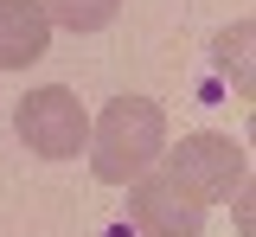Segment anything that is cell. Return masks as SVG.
Listing matches in <instances>:
<instances>
[{
  "label": "cell",
  "mask_w": 256,
  "mask_h": 237,
  "mask_svg": "<svg viewBox=\"0 0 256 237\" xmlns=\"http://www.w3.org/2000/svg\"><path fill=\"white\" fill-rule=\"evenodd\" d=\"M38 6H45V20L64 26V32H102L122 13V0H38Z\"/></svg>",
  "instance_id": "cell-7"
},
{
  "label": "cell",
  "mask_w": 256,
  "mask_h": 237,
  "mask_svg": "<svg viewBox=\"0 0 256 237\" xmlns=\"http://www.w3.org/2000/svg\"><path fill=\"white\" fill-rule=\"evenodd\" d=\"M160 148H166V116H160L154 96H116L90 122V167L102 186L141 180L160 160Z\"/></svg>",
  "instance_id": "cell-1"
},
{
  "label": "cell",
  "mask_w": 256,
  "mask_h": 237,
  "mask_svg": "<svg viewBox=\"0 0 256 237\" xmlns=\"http://www.w3.org/2000/svg\"><path fill=\"white\" fill-rule=\"evenodd\" d=\"M186 199H198L205 212L212 205H224L244 180H250V154L237 148L230 135H212V128H198V135H180V148H160L154 160Z\"/></svg>",
  "instance_id": "cell-2"
},
{
  "label": "cell",
  "mask_w": 256,
  "mask_h": 237,
  "mask_svg": "<svg viewBox=\"0 0 256 237\" xmlns=\"http://www.w3.org/2000/svg\"><path fill=\"white\" fill-rule=\"evenodd\" d=\"M250 45H256V26H250V20H237V26H224V32L212 38V64L230 77L237 96H250V90H256V77H250Z\"/></svg>",
  "instance_id": "cell-6"
},
{
  "label": "cell",
  "mask_w": 256,
  "mask_h": 237,
  "mask_svg": "<svg viewBox=\"0 0 256 237\" xmlns=\"http://www.w3.org/2000/svg\"><path fill=\"white\" fill-rule=\"evenodd\" d=\"M134 192H128V218H134V231L141 237H198L205 231V205L186 199L166 173H141V180H128Z\"/></svg>",
  "instance_id": "cell-4"
},
{
  "label": "cell",
  "mask_w": 256,
  "mask_h": 237,
  "mask_svg": "<svg viewBox=\"0 0 256 237\" xmlns=\"http://www.w3.org/2000/svg\"><path fill=\"white\" fill-rule=\"evenodd\" d=\"M13 128L38 160H77L90 148V116L84 102L70 96L64 84H45V90H26L13 102Z\"/></svg>",
  "instance_id": "cell-3"
},
{
  "label": "cell",
  "mask_w": 256,
  "mask_h": 237,
  "mask_svg": "<svg viewBox=\"0 0 256 237\" xmlns=\"http://www.w3.org/2000/svg\"><path fill=\"white\" fill-rule=\"evenodd\" d=\"M52 52V20L38 0H0V70H26Z\"/></svg>",
  "instance_id": "cell-5"
}]
</instances>
